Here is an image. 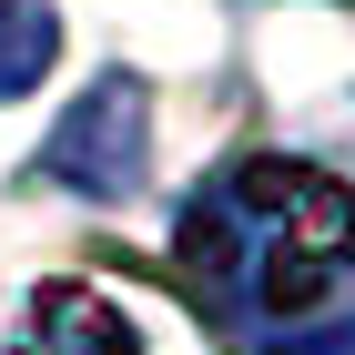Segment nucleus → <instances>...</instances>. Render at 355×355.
Returning <instances> with one entry per match:
<instances>
[{
    "label": "nucleus",
    "instance_id": "20e7f679",
    "mask_svg": "<svg viewBox=\"0 0 355 355\" xmlns=\"http://www.w3.org/2000/svg\"><path fill=\"white\" fill-rule=\"evenodd\" d=\"M51 61H61V21L41 10V0H0V102L31 92Z\"/></svg>",
    "mask_w": 355,
    "mask_h": 355
},
{
    "label": "nucleus",
    "instance_id": "f257e3e1",
    "mask_svg": "<svg viewBox=\"0 0 355 355\" xmlns=\"http://www.w3.org/2000/svg\"><path fill=\"white\" fill-rule=\"evenodd\" d=\"M345 264H355V193L284 153H254V163L193 183V203L173 214V284L214 325L304 315L335 295Z\"/></svg>",
    "mask_w": 355,
    "mask_h": 355
},
{
    "label": "nucleus",
    "instance_id": "39448f33",
    "mask_svg": "<svg viewBox=\"0 0 355 355\" xmlns=\"http://www.w3.org/2000/svg\"><path fill=\"white\" fill-rule=\"evenodd\" d=\"M264 355H355V315L325 325V335H284V345H264Z\"/></svg>",
    "mask_w": 355,
    "mask_h": 355
},
{
    "label": "nucleus",
    "instance_id": "7ed1b4c3",
    "mask_svg": "<svg viewBox=\"0 0 355 355\" xmlns=\"http://www.w3.org/2000/svg\"><path fill=\"white\" fill-rule=\"evenodd\" d=\"M10 355H142V335H132V315L112 295H92V284H41V295L21 304Z\"/></svg>",
    "mask_w": 355,
    "mask_h": 355
},
{
    "label": "nucleus",
    "instance_id": "f03ea898",
    "mask_svg": "<svg viewBox=\"0 0 355 355\" xmlns=\"http://www.w3.org/2000/svg\"><path fill=\"white\" fill-rule=\"evenodd\" d=\"M41 163H51V183L92 193V203L142 193V163H153V102H142V82L132 71H102L82 102L61 112V132H51Z\"/></svg>",
    "mask_w": 355,
    "mask_h": 355
}]
</instances>
